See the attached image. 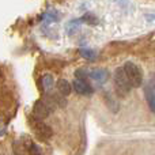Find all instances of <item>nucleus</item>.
Returning <instances> with one entry per match:
<instances>
[{"label": "nucleus", "mask_w": 155, "mask_h": 155, "mask_svg": "<svg viewBox=\"0 0 155 155\" xmlns=\"http://www.w3.org/2000/svg\"><path fill=\"white\" fill-rule=\"evenodd\" d=\"M114 87H116V93H117L118 97H127L131 91L132 86L128 80V76H127L125 71H124V67L116 68L114 71Z\"/></svg>", "instance_id": "nucleus-1"}, {"label": "nucleus", "mask_w": 155, "mask_h": 155, "mask_svg": "<svg viewBox=\"0 0 155 155\" xmlns=\"http://www.w3.org/2000/svg\"><path fill=\"white\" fill-rule=\"evenodd\" d=\"M54 105H56V102H54V99L52 97L49 99H38V101H35L34 107H33V118L42 121L44 118H46L51 114V110L54 109L53 107Z\"/></svg>", "instance_id": "nucleus-2"}, {"label": "nucleus", "mask_w": 155, "mask_h": 155, "mask_svg": "<svg viewBox=\"0 0 155 155\" xmlns=\"http://www.w3.org/2000/svg\"><path fill=\"white\" fill-rule=\"evenodd\" d=\"M124 71H125L127 76H128V80L131 83V86L134 88H139L140 86L143 84V74L142 70L137 67L135 63L132 61H127L124 64Z\"/></svg>", "instance_id": "nucleus-3"}, {"label": "nucleus", "mask_w": 155, "mask_h": 155, "mask_svg": "<svg viewBox=\"0 0 155 155\" xmlns=\"http://www.w3.org/2000/svg\"><path fill=\"white\" fill-rule=\"evenodd\" d=\"M31 125H33V128H34L37 136L41 137V139H49V137L52 136V134H53V132H52V128L49 125H46L44 121H40V120L33 118Z\"/></svg>", "instance_id": "nucleus-4"}, {"label": "nucleus", "mask_w": 155, "mask_h": 155, "mask_svg": "<svg viewBox=\"0 0 155 155\" xmlns=\"http://www.w3.org/2000/svg\"><path fill=\"white\" fill-rule=\"evenodd\" d=\"M72 87L75 90V93L80 94V95H90L94 93V88L87 80H80V79H75L72 83Z\"/></svg>", "instance_id": "nucleus-5"}, {"label": "nucleus", "mask_w": 155, "mask_h": 155, "mask_svg": "<svg viewBox=\"0 0 155 155\" xmlns=\"http://www.w3.org/2000/svg\"><path fill=\"white\" fill-rule=\"evenodd\" d=\"M90 79L98 84H104L109 79V72L105 68H95V70L90 71Z\"/></svg>", "instance_id": "nucleus-6"}, {"label": "nucleus", "mask_w": 155, "mask_h": 155, "mask_svg": "<svg viewBox=\"0 0 155 155\" xmlns=\"http://www.w3.org/2000/svg\"><path fill=\"white\" fill-rule=\"evenodd\" d=\"M56 87L57 90H59V93L61 94L63 97H67L71 94V91H72V84H71L70 82H68L67 79H59L56 83Z\"/></svg>", "instance_id": "nucleus-7"}, {"label": "nucleus", "mask_w": 155, "mask_h": 155, "mask_svg": "<svg viewBox=\"0 0 155 155\" xmlns=\"http://www.w3.org/2000/svg\"><path fill=\"white\" fill-rule=\"evenodd\" d=\"M144 97H146V101H147L150 110L155 114V93L151 86H146L144 87Z\"/></svg>", "instance_id": "nucleus-8"}, {"label": "nucleus", "mask_w": 155, "mask_h": 155, "mask_svg": "<svg viewBox=\"0 0 155 155\" xmlns=\"http://www.w3.org/2000/svg\"><path fill=\"white\" fill-rule=\"evenodd\" d=\"M22 143H23L25 148H26L29 155H42V150H41L40 146H37L34 142L26 139V140H22Z\"/></svg>", "instance_id": "nucleus-9"}, {"label": "nucleus", "mask_w": 155, "mask_h": 155, "mask_svg": "<svg viewBox=\"0 0 155 155\" xmlns=\"http://www.w3.org/2000/svg\"><path fill=\"white\" fill-rule=\"evenodd\" d=\"M41 84H42V88L45 91H49L51 88H53L54 86V78L52 74H45L42 78H41Z\"/></svg>", "instance_id": "nucleus-10"}, {"label": "nucleus", "mask_w": 155, "mask_h": 155, "mask_svg": "<svg viewBox=\"0 0 155 155\" xmlns=\"http://www.w3.org/2000/svg\"><path fill=\"white\" fill-rule=\"evenodd\" d=\"M104 98H105V101H106L107 107H109L113 113L117 112V110H118V104H117V101H116V99L110 95V93H104Z\"/></svg>", "instance_id": "nucleus-11"}, {"label": "nucleus", "mask_w": 155, "mask_h": 155, "mask_svg": "<svg viewBox=\"0 0 155 155\" xmlns=\"http://www.w3.org/2000/svg\"><path fill=\"white\" fill-rule=\"evenodd\" d=\"M80 19H82L83 23H87V25H97L98 23V19H97V16L94 15L93 12H86Z\"/></svg>", "instance_id": "nucleus-12"}, {"label": "nucleus", "mask_w": 155, "mask_h": 155, "mask_svg": "<svg viewBox=\"0 0 155 155\" xmlns=\"http://www.w3.org/2000/svg\"><path fill=\"white\" fill-rule=\"evenodd\" d=\"M80 56L84 57L86 60H90V61H93V60H95V53H94V51H91V49H87V48H83L79 51Z\"/></svg>", "instance_id": "nucleus-13"}, {"label": "nucleus", "mask_w": 155, "mask_h": 155, "mask_svg": "<svg viewBox=\"0 0 155 155\" xmlns=\"http://www.w3.org/2000/svg\"><path fill=\"white\" fill-rule=\"evenodd\" d=\"M80 23H83L82 19H74V21H71L70 23L67 25V30H68V34H72L75 30L79 29Z\"/></svg>", "instance_id": "nucleus-14"}, {"label": "nucleus", "mask_w": 155, "mask_h": 155, "mask_svg": "<svg viewBox=\"0 0 155 155\" xmlns=\"http://www.w3.org/2000/svg\"><path fill=\"white\" fill-rule=\"evenodd\" d=\"M75 76H76V79L86 80L87 78H90V71L86 70V68H79V70L75 71Z\"/></svg>", "instance_id": "nucleus-15"}, {"label": "nucleus", "mask_w": 155, "mask_h": 155, "mask_svg": "<svg viewBox=\"0 0 155 155\" xmlns=\"http://www.w3.org/2000/svg\"><path fill=\"white\" fill-rule=\"evenodd\" d=\"M42 18L46 19V22H56L59 19V15H57V12H46L42 15Z\"/></svg>", "instance_id": "nucleus-16"}]
</instances>
